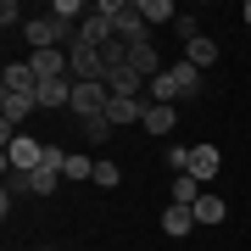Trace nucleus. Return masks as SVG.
Returning a JSON list of instances; mask_svg holds the SVG:
<instances>
[{
  "label": "nucleus",
  "instance_id": "1",
  "mask_svg": "<svg viewBox=\"0 0 251 251\" xmlns=\"http://www.w3.org/2000/svg\"><path fill=\"white\" fill-rule=\"evenodd\" d=\"M39 162H45V145H39L34 134H17L6 145V173H34Z\"/></svg>",
  "mask_w": 251,
  "mask_h": 251
},
{
  "label": "nucleus",
  "instance_id": "2",
  "mask_svg": "<svg viewBox=\"0 0 251 251\" xmlns=\"http://www.w3.org/2000/svg\"><path fill=\"white\" fill-rule=\"evenodd\" d=\"M78 39H84V45H95V50H106L112 39H117V23L100 17V6H90V17L78 23Z\"/></svg>",
  "mask_w": 251,
  "mask_h": 251
},
{
  "label": "nucleus",
  "instance_id": "3",
  "mask_svg": "<svg viewBox=\"0 0 251 251\" xmlns=\"http://www.w3.org/2000/svg\"><path fill=\"white\" fill-rule=\"evenodd\" d=\"M218 173H224V156H218V145H190V179H196V184H212Z\"/></svg>",
  "mask_w": 251,
  "mask_h": 251
},
{
  "label": "nucleus",
  "instance_id": "4",
  "mask_svg": "<svg viewBox=\"0 0 251 251\" xmlns=\"http://www.w3.org/2000/svg\"><path fill=\"white\" fill-rule=\"evenodd\" d=\"M128 67H134V73H140L145 84H151L156 73H168V67H162V56H156V45H151V39H134V45H128Z\"/></svg>",
  "mask_w": 251,
  "mask_h": 251
},
{
  "label": "nucleus",
  "instance_id": "5",
  "mask_svg": "<svg viewBox=\"0 0 251 251\" xmlns=\"http://www.w3.org/2000/svg\"><path fill=\"white\" fill-rule=\"evenodd\" d=\"M106 123H112V128L145 123V100H140V95H112V106H106Z\"/></svg>",
  "mask_w": 251,
  "mask_h": 251
},
{
  "label": "nucleus",
  "instance_id": "6",
  "mask_svg": "<svg viewBox=\"0 0 251 251\" xmlns=\"http://www.w3.org/2000/svg\"><path fill=\"white\" fill-rule=\"evenodd\" d=\"M28 67H34V78H39V84L67 78V50H34V56H28Z\"/></svg>",
  "mask_w": 251,
  "mask_h": 251
},
{
  "label": "nucleus",
  "instance_id": "7",
  "mask_svg": "<svg viewBox=\"0 0 251 251\" xmlns=\"http://www.w3.org/2000/svg\"><path fill=\"white\" fill-rule=\"evenodd\" d=\"M0 95H39V78L28 62H11L6 67V84H0Z\"/></svg>",
  "mask_w": 251,
  "mask_h": 251
},
{
  "label": "nucleus",
  "instance_id": "8",
  "mask_svg": "<svg viewBox=\"0 0 251 251\" xmlns=\"http://www.w3.org/2000/svg\"><path fill=\"white\" fill-rule=\"evenodd\" d=\"M190 229H196V206H173V201H168V212H162V234H168V240H184Z\"/></svg>",
  "mask_w": 251,
  "mask_h": 251
},
{
  "label": "nucleus",
  "instance_id": "9",
  "mask_svg": "<svg viewBox=\"0 0 251 251\" xmlns=\"http://www.w3.org/2000/svg\"><path fill=\"white\" fill-rule=\"evenodd\" d=\"M173 123H179V106H145V134L168 140V134H173Z\"/></svg>",
  "mask_w": 251,
  "mask_h": 251
},
{
  "label": "nucleus",
  "instance_id": "10",
  "mask_svg": "<svg viewBox=\"0 0 251 251\" xmlns=\"http://www.w3.org/2000/svg\"><path fill=\"white\" fill-rule=\"evenodd\" d=\"M173 84H179V100H196L201 95V67H190V62H173Z\"/></svg>",
  "mask_w": 251,
  "mask_h": 251
},
{
  "label": "nucleus",
  "instance_id": "11",
  "mask_svg": "<svg viewBox=\"0 0 251 251\" xmlns=\"http://www.w3.org/2000/svg\"><path fill=\"white\" fill-rule=\"evenodd\" d=\"M134 6H140L145 28H156V23H179V6H173V0H134Z\"/></svg>",
  "mask_w": 251,
  "mask_h": 251
},
{
  "label": "nucleus",
  "instance_id": "12",
  "mask_svg": "<svg viewBox=\"0 0 251 251\" xmlns=\"http://www.w3.org/2000/svg\"><path fill=\"white\" fill-rule=\"evenodd\" d=\"M39 106H73V78H50V84H39Z\"/></svg>",
  "mask_w": 251,
  "mask_h": 251
},
{
  "label": "nucleus",
  "instance_id": "13",
  "mask_svg": "<svg viewBox=\"0 0 251 251\" xmlns=\"http://www.w3.org/2000/svg\"><path fill=\"white\" fill-rule=\"evenodd\" d=\"M140 84H145V78H140L134 67H112V73H106V90H112V95H140Z\"/></svg>",
  "mask_w": 251,
  "mask_h": 251
},
{
  "label": "nucleus",
  "instance_id": "14",
  "mask_svg": "<svg viewBox=\"0 0 251 251\" xmlns=\"http://www.w3.org/2000/svg\"><path fill=\"white\" fill-rule=\"evenodd\" d=\"M224 218H229V206H224V196H201V201H196V224H201V229L224 224Z\"/></svg>",
  "mask_w": 251,
  "mask_h": 251
},
{
  "label": "nucleus",
  "instance_id": "15",
  "mask_svg": "<svg viewBox=\"0 0 251 251\" xmlns=\"http://www.w3.org/2000/svg\"><path fill=\"white\" fill-rule=\"evenodd\" d=\"M184 62L206 73V67H212V62H218V39H206V34H201V39H196V45H184Z\"/></svg>",
  "mask_w": 251,
  "mask_h": 251
},
{
  "label": "nucleus",
  "instance_id": "16",
  "mask_svg": "<svg viewBox=\"0 0 251 251\" xmlns=\"http://www.w3.org/2000/svg\"><path fill=\"white\" fill-rule=\"evenodd\" d=\"M168 196H173V206H196V201L206 196V190H201L196 179H190V173H179V179H173V190H168Z\"/></svg>",
  "mask_w": 251,
  "mask_h": 251
},
{
  "label": "nucleus",
  "instance_id": "17",
  "mask_svg": "<svg viewBox=\"0 0 251 251\" xmlns=\"http://www.w3.org/2000/svg\"><path fill=\"white\" fill-rule=\"evenodd\" d=\"M62 179H95V156H84V151H67V168H62Z\"/></svg>",
  "mask_w": 251,
  "mask_h": 251
},
{
  "label": "nucleus",
  "instance_id": "18",
  "mask_svg": "<svg viewBox=\"0 0 251 251\" xmlns=\"http://www.w3.org/2000/svg\"><path fill=\"white\" fill-rule=\"evenodd\" d=\"M90 184H100V190H117V184H123V168H117L112 156H95V179H90Z\"/></svg>",
  "mask_w": 251,
  "mask_h": 251
},
{
  "label": "nucleus",
  "instance_id": "19",
  "mask_svg": "<svg viewBox=\"0 0 251 251\" xmlns=\"http://www.w3.org/2000/svg\"><path fill=\"white\" fill-rule=\"evenodd\" d=\"M173 34H179L184 45H196V39H201V17H190V11H179V23H173Z\"/></svg>",
  "mask_w": 251,
  "mask_h": 251
},
{
  "label": "nucleus",
  "instance_id": "20",
  "mask_svg": "<svg viewBox=\"0 0 251 251\" xmlns=\"http://www.w3.org/2000/svg\"><path fill=\"white\" fill-rule=\"evenodd\" d=\"M84 140H90V145H106L112 140V123H106V117H90V123H84Z\"/></svg>",
  "mask_w": 251,
  "mask_h": 251
},
{
  "label": "nucleus",
  "instance_id": "21",
  "mask_svg": "<svg viewBox=\"0 0 251 251\" xmlns=\"http://www.w3.org/2000/svg\"><path fill=\"white\" fill-rule=\"evenodd\" d=\"M0 23H6V28L23 23V6H17V0H0Z\"/></svg>",
  "mask_w": 251,
  "mask_h": 251
},
{
  "label": "nucleus",
  "instance_id": "22",
  "mask_svg": "<svg viewBox=\"0 0 251 251\" xmlns=\"http://www.w3.org/2000/svg\"><path fill=\"white\" fill-rule=\"evenodd\" d=\"M240 23H246V28H251V0H246V6H240Z\"/></svg>",
  "mask_w": 251,
  "mask_h": 251
},
{
  "label": "nucleus",
  "instance_id": "23",
  "mask_svg": "<svg viewBox=\"0 0 251 251\" xmlns=\"http://www.w3.org/2000/svg\"><path fill=\"white\" fill-rule=\"evenodd\" d=\"M39 251H50V246H39Z\"/></svg>",
  "mask_w": 251,
  "mask_h": 251
}]
</instances>
